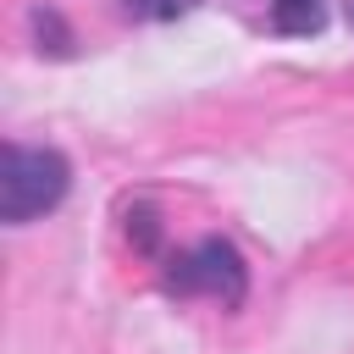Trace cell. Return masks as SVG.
Instances as JSON below:
<instances>
[{
    "instance_id": "cell-3",
    "label": "cell",
    "mask_w": 354,
    "mask_h": 354,
    "mask_svg": "<svg viewBox=\"0 0 354 354\" xmlns=\"http://www.w3.org/2000/svg\"><path fill=\"white\" fill-rule=\"evenodd\" d=\"M326 28V0H271V33L310 39Z\"/></svg>"
},
{
    "instance_id": "cell-1",
    "label": "cell",
    "mask_w": 354,
    "mask_h": 354,
    "mask_svg": "<svg viewBox=\"0 0 354 354\" xmlns=\"http://www.w3.org/2000/svg\"><path fill=\"white\" fill-rule=\"evenodd\" d=\"M72 188V166L61 149L44 144H6L0 155V221L22 227L44 210H55Z\"/></svg>"
},
{
    "instance_id": "cell-4",
    "label": "cell",
    "mask_w": 354,
    "mask_h": 354,
    "mask_svg": "<svg viewBox=\"0 0 354 354\" xmlns=\"http://www.w3.org/2000/svg\"><path fill=\"white\" fill-rule=\"evenodd\" d=\"M33 33L44 39L39 50H50V55H66V50H72V33L61 28V17H55V11H33Z\"/></svg>"
},
{
    "instance_id": "cell-5",
    "label": "cell",
    "mask_w": 354,
    "mask_h": 354,
    "mask_svg": "<svg viewBox=\"0 0 354 354\" xmlns=\"http://www.w3.org/2000/svg\"><path fill=\"white\" fill-rule=\"evenodd\" d=\"M199 0H127V11L133 17H155V22H166V17H183V11H194Z\"/></svg>"
},
{
    "instance_id": "cell-2",
    "label": "cell",
    "mask_w": 354,
    "mask_h": 354,
    "mask_svg": "<svg viewBox=\"0 0 354 354\" xmlns=\"http://www.w3.org/2000/svg\"><path fill=\"white\" fill-rule=\"evenodd\" d=\"M166 293L177 299H216V304H243L249 293V266L227 238H199L194 249H177L166 260Z\"/></svg>"
}]
</instances>
